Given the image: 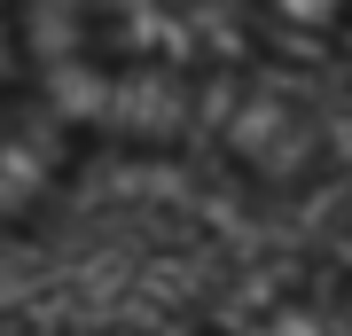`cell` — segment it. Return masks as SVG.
<instances>
[{"mask_svg": "<svg viewBox=\"0 0 352 336\" xmlns=\"http://www.w3.org/2000/svg\"><path fill=\"white\" fill-rule=\"evenodd\" d=\"M243 8L282 71H321L352 87V0H243Z\"/></svg>", "mask_w": 352, "mask_h": 336, "instance_id": "cell-1", "label": "cell"}]
</instances>
